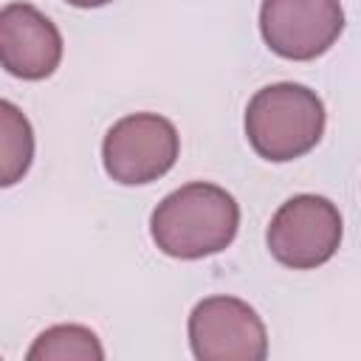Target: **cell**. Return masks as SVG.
Returning <instances> with one entry per match:
<instances>
[{
    "label": "cell",
    "mask_w": 361,
    "mask_h": 361,
    "mask_svg": "<svg viewBox=\"0 0 361 361\" xmlns=\"http://www.w3.org/2000/svg\"><path fill=\"white\" fill-rule=\"evenodd\" d=\"M240 228V206L217 183H186L169 192L149 217V234L161 254L203 259L228 248Z\"/></svg>",
    "instance_id": "cell-1"
},
{
    "label": "cell",
    "mask_w": 361,
    "mask_h": 361,
    "mask_svg": "<svg viewBox=\"0 0 361 361\" xmlns=\"http://www.w3.org/2000/svg\"><path fill=\"white\" fill-rule=\"evenodd\" d=\"M324 104L316 90L276 82L257 90L245 107V138L251 149L274 164L307 155L324 135Z\"/></svg>",
    "instance_id": "cell-2"
},
{
    "label": "cell",
    "mask_w": 361,
    "mask_h": 361,
    "mask_svg": "<svg viewBox=\"0 0 361 361\" xmlns=\"http://www.w3.org/2000/svg\"><path fill=\"white\" fill-rule=\"evenodd\" d=\"M341 214L322 195H293L268 223L265 243L271 257L293 271H313L333 259L341 245Z\"/></svg>",
    "instance_id": "cell-3"
},
{
    "label": "cell",
    "mask_w": 361,
    "mask_h": 361,
    "mask_svg": "<svg viewBox=\"0 0 361 361\" xmlns=\"http://www.w3.org/2000/svg\"><path fill=\"white\" fill-rule=\"evenodd\" d=\"M180 152L175 124L158 113H133L118 118L102 141L104 172L124 186H144L164 178Z\"/></svg>",
    "instance_id": "cell-4"
},
{
    "label": "cell",
    "mask_w": 361,
    "mask_h": 361,
    "mask_svg": "<svg viewBox=\"0 0 361 361\" xmlns=\"http://www.w3.org/2000/svg\"><path fill=\"white\" fill-rule=\"evenodd\" d=\"M189 344L197 361H262L268 355L262 319L237 296L200 299L189 313Z\"/></svg>",
    "instance_id": "cell-5"
},
{
    "label": "cell",
    "mask_w": 361,
    "mask_h": 361,
    "mask_svg": "<svg viewBox=\"0 0 361 361\" xmlns=\"http://www.w3.org/2000/svg\"><path fill=\"white\" fill-rule=\"evenodd\" d=\"M341 31V0H262L259 6V34L282 59L310 62L330 51Z\"/></svg>",
    "instance_id": "cell-6"
},
{
    "label": "cell",
    "mask_w": 361,
    "mask_h": 361,
    "mask_svg": "<svg viewBox=\"0 0 361 361\" xmlns=\"http://www.w3.org/2000/svg\"><path fill=\"white\" fill-rule=\"evenodd\" d=\"M0 62L17 79H48L62 62L59 28L28 3H6L0 11Z\"/></svg>",
    "instance_id": "cell-7"
},
{
    "label": "cell",
    "mask_w": 361,
    "mask_h": 361,
    "mask_svg": "<svg viewBox=\"0 0 361 361\" xmlns=\"http://www.w3.org/2000/svg\"><path fill=\"white\" fill-rule=\"evenodd\" d=\"M34 133L28 118L11 104L0 102V183L14 186L31 166Z\"/></svg>",
    "instance_id": "cell-8"
},
{
    "label": "cell",
    "mask_w": 361,
    "mask_h": 361,
    "mask_svg": "<svg viewBox=\"0 0 361 361\" xmlns=\"http://www.w3.org/2000/svg\"><path fill=\"white\" fill-rule=\"evenodd\" d=\"M28 361H102L104 358V350L96 338V333L90 327H82V324H56V327H48L42 330L28 355Z\"/></svg>",
    "instance_id": "cell-9"
},
{
    "label": "cell",
    "mask_w": 361,
    "mask_h": 361,
    "mask_svg": "<svg viewBox=\"0 0 361 361\" xmlns=\"http://www.w3.org/2000/svg\"><path fill=\"white\" fill-rule=\"evenodd\" d=\"M65 3H71V6H76V8H99V6H107V3H113V0H65Z\"/></svg>",
    "instance_id": "cell-10"
}]
</instances>
